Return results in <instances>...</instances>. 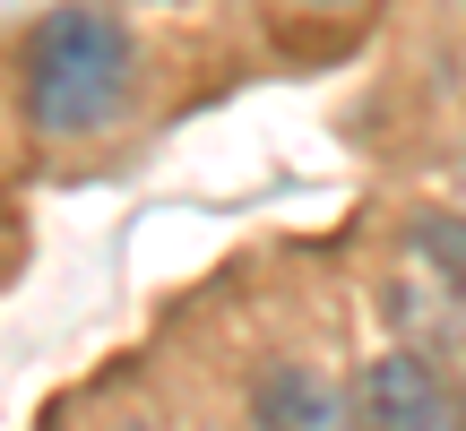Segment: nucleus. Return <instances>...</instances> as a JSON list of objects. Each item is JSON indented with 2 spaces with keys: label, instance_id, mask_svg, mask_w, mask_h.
Here are the masks:
<instances>
[{
  "label": "nucleus",
  "instance_id": "f257e3e1",
  "mask_svg": "<svg viewBox=\"0 0 466 431\" xmlns=\"http://www.w3.org/2000/svg\"><path fill=\"white\" fill-rule=\"evenodd\" d=\"M130 104V26L104 0H61L26 35V121L44 138H86Z\"/></svg>",
  "mask_w": 466,
  "mask_h": 431
},
{
  "label": "nucleus",
  "instance_id": "f03ea898",
  "mask_svg": "<svg viewBox=\"0 0 466 431\" xmlns=\"http://www.w3.org/2000/svg\"><path fill=\"white\" fill-rule=\"evenodd\" d=\"M354 423L363 431H466L450 380H441L423 354H406V346L371 354V363L354 371Z\"/></svg>",
  "mask_w": 466,
  "mask_h": 431
},
{
  "label": "nucleus",
  "instance_id": "7ed1b4c3",
  "mask_svg": "<svg viewBox=\"0 0 466 431\" xmlns=\"http://www.w3.org/2000/svg\"><path fill=\"white\" fill-rule=\"evenodd\" d=\"M337 423H354V406L311 363H268L250 380V431H337Z\"/></svg>",
  "mask_w": 466,
  "mask_h": 431
},
{
  "label": "nucleus",
  "instance_id": "20e7f679",
  "mask_svg": "<svg viewBox=\"0 0 466 431\" xmlns=\"http://www.w3.org/2000/svg\"><path fill=\"white\" fill-rule=\"evenodd\" d=\"M406 250H415V259L441 276V294L466 302V216H441V207L406 216Z\"/></svg>",
  "mask_w": 466,
  "mask_h": 431
},
{
  "label": "nucleus",
  "instance_id": "39448f33",
  "mask_svg": "<svg viewBox=\"0 0 466 431\" xmlns=\"http://www.w3.org/2000/svg\"><path fill=\"white\" fill-rule=\"evenodd\" d=\"M294 9H346V0H294Z\"/></svg>",
  "mask_w": 466,
  "mask_h": 431
},
{
  "label": "nucleus",
  "instance_id": "423d86ee",
  "mask_svg": "<svg viewBox=\"0 0 466 431\" xmlns=\"http://www.w3.org/2000/svg\"><path fill=\"white\" fill-rule=\"evenodd\" d=\"M156 9H182V0H156Z\"/></svg>",
  "mask_w": 466,
  "mask_h": 431
},
{
  "label": "nucleus",
  "instance_id": "0eeeda50",
  "mask_svg": "<svg viewBox=\"0 0 466 431\" xmlns=\"http://www.w3.org/2000/svg\"><path fill=\"white\" fill-rule=\"evenodd\" d=\"M121 431H147V423H121Z\"/></svg>",
  "mask_w": 466,
  "mask_h": 431
}]
</instances>
